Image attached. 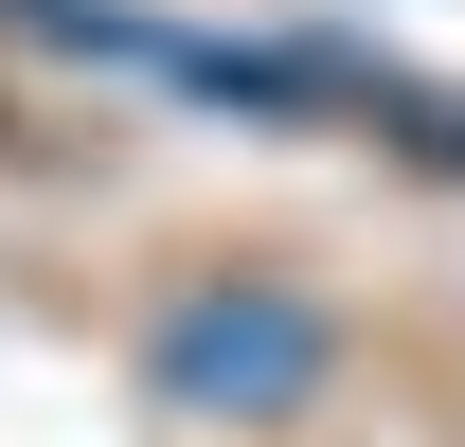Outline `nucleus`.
<instances>
[{
  "label": "nucleus",
  "mask_w": 465,
  "mask_h": 447,
  "mask_svg": "<svg viewBox=\"0 0 465 447\" xmlns=\"http://www.w3.org/2000/svg\"><path fill=\"white\" fill-rule=\"evenodd\" d=\"M322 304L269 269H215V286H179L162 340H143V376H162V412H215V430H269V412H304L322 393Z\"/></svg>",
  "instance_id": "1"
}]
</instances>
